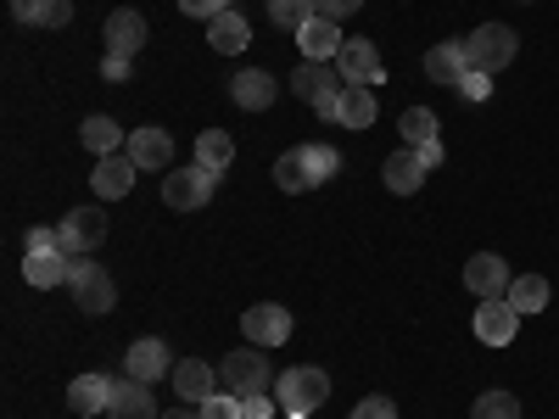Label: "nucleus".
<instances>
[{
	"instance_id": "42",
	"label": "nucleus",
	"mask_w": 559,
	"mask_h": 419,
	"mask_svg": "<svg viewBox=\"0 0 559 419\" xmlns=\"http://www.w3.org/2000/svg\"><path fill=\"white\" fill-rule=\"evenodd\" d=\"M102 79H107V84H129V79H134V73H129V57H107V62H102Z\"/></svg>"
},
{
	"instance_id": "11",
	"label": "nucleus",
	"mask_w": 559,
	"mask_h": 419,
	"mask_svg": "<svg viewBox=\"0 0 559 419\" xmlns=\"http://www.w3.org/2000/svg\"><path fill=\"white\" fill-rule=\"evenodd\" d=\"M102 39H107V57H129L134 62V51L146 45V17H140L134 7H118V12H107Z\"/></svg>"
},
{
	"instance_id": "18",
	"label": "nucleus",
	"mask_w": 559,
	"mask_h": 419,
	"mask_svg": "<svg viewBox=\"0 0 559 419\" xmlns=\"http://www.w3.org/2000/svg\"><path fill=\"white\" fill-rule=\"evenodd\" d=\"M68 274H73V258L62 252V247H51V252H28L23 258V279L34 291H57V286H68Z\"/></svg>"
},
{
	"instance_id": "31",
	"label": "nucleus",
	"mask_w": 559,
	"mask_h": 419,
	"mask_svg": "<svg viewBox=\"0 0 559 419\" xmlns=\"http://www.w3.org/2000/svg\"><path fill=\"white\" fill-rule=\"evenodd\" d=\"M313 17H319L313 0H269V23H274V28H286V34H302Z\"/></svg>"
},
{
	"instance_id": "26",
	"label": "nucleus",
	"mask_w": 559,
	"mask_h": 419,
	"mask_svg": "<svg viewBox=\"0 0 559 419\" xmlns=\"http://www.w3.org/2000/svg\"><path fill=\"white\" fill-rule=\"evenodd\" d=\"M79 140H84V152H96V157H112V152H123V146H129V134H123V123H118V118H107V112H96V118H84Z\"/></svg>"
},
{
	"instance_id": "27",
	"label": "nucleus",
	"mask_w": 559,
	"mask_h": 419,
	"mask_svg": "<svg viewBox=\"0 0 559 419\" xmlns=\"http://www.w3.org/2000/svg\"><path fill=\"white\" fill-rule=\"evenodd\" d=\"M12 12L28 28H68L73 23V0H23V7H12Z\"/></svg>"
},
{
	"instance_id": "9",
	"label": "nucleus",
	"mask_w": 559,
	"mask_h": 419,
	"mask_svg": "<svg viewBox=\"0 0 559 419\" xmlns=\"http://www.w3.org/2000/svg\"><path fill=\"white\" fill-rule=\"evenodd\" d=\"M134 179H140L134 157L129 152H112V157H96V168H90V191H96L102 202H118V196L134 191Z\"/></svg>"
},
{
	"instance_id": "8",
	"label": "nucleus",
	"mask_w": 559,
	"mask_h": 419,
	"mask_svg": "<svg viewBox=\"0 0 559 419\" xmlns=\"http://www.w3.org/2000/svg\"><path fill=\"white\" fill-rule=\"evenodd\" d=\"M241 336H247L252 347H286V336H292V313L280 308V302H258V308L241 313Z\"/></svg>"
},
{
	"instance_id": "23",
	"label": "nucleus",
	"mask_w": 559,
	"mask_h": 419,
	"mask_svg": "<svg viewBox=\"0 0 559 419\" xmlns=\"http://www.w3.org/2000/svg\"><path fill=\"white\" fill-rule=\"evenodd\" d=\"M297 45H302V62H336V51H342V23H331V17H313L302 34H297Z\"/></svg>"
},
{
	"instance_id": "14",
	"label": "nucleus",
	"mask_w": 559,
	"mask_h": 419,
	"mask_svg": "<svg viewBox=\"0 0 559 419\" xmlns=\"http://www.w3.org/2000/svg\"><path fill=\"white\" fill-rule=\"evenodd\" d=\"M280 96V79L263 73V68H241L236 79H229V101H236L241 112H269Z\"/></svg>"
},
{
	"instance_id": "2",
	"label": "nucleus",
	"mask_w": 559,
	"mask_h": 419,
	"mask_svg": "<svg viewBox=\"0 0 559 419\" xmlns=\"http://www.w3.org/2000/svg\"><path fill=\"white\" fill-rule=\"evenodd\" d=\"M464 57H471V73H503L521 57V34L509 23H481L476 34H464Z\"/></svg>"
},
{
	"instance_id": "21",
	"label": "nucleus",
	"mask_w": 559,
	"mask_h": 419,
	"mask_svg": "<svg viewBox=\"0 0 559 419\" xmlns=\"http://www.w3.org/2000/svg\"><path fill=\"white\" fill-rule=\"evenodd\" d=\"M426 173H431V168L419 163L414 146H408V152H392V157L381 163V179H386V191H392V196H414L419 184H426Z\"/></svg>"
},
{
	"instance_id": "22",
	"label": "nucleus",
	"mask_w": 559,
	"mask_h": 419,
	"mask_svg": "<svg viewBox=\"0 0 559 419\" xmlns=\"http://www.w3.org/2000/svg\"><path fill=\"white\" fill-rule=\"evenodd\" d=\"M207 45H213L218 57H241L247 45H252V28H247V17H241L236 7H229V12H218V17L207 23Z\"/></svg>"
},
{
	"instance_id": "15",
	"label": "nucleus",
	"mask_w": 559,
	"mask_h": 419,
	"mask_svg": "<svg viewBox=\"0 0 559 419\" xmlns=\"http://www.w3.org/2000/svg\"><path fill=\"white\" fill-rule=\"evenodd\" d=\"M123 152L134 157L140 173H168V168H174V140H168V129H134Z\"/></svg>"
},
{
	"instance_id": "5",
	"label": "nucleus",
	"mask_w": 559,
	"mask_h": 419,
	"mask_svg": "<svg viewBox=\"0 0 559 419\" xmlns=\"http://www.w3.org/2000/svg\"><path fill=\"white\" fill-rule=\"evenodd\" d=\"M218 179H224V173H213V168H202V163L168 168V173H163V202H168V213H202V207L213 202V191H218Z\"/></svg>"
},
{
	"instance_id": "40",
	"label": "nucleus",
	"mask_w": 559,
	"mask_h": 419,
	"mask_svg": "<svg viewBox=\"0 0 559 419\" xmlns=\"http://www.w3.org/2000/svg\"><path fill=\"white\" fill-rule=\"evenodd\" d=\"M241 414H247V419H274L280 403H274L269 392H258V397H241Z\"/></svg>"
},
{
	"instance_id": "19",
	"label": "nucleus",
	"mask_w": 559,
	"mask_h": 419,
	"mask_svg": "<svg viewBox=\"0 0 559 419\" xmlns=\"http://www.w3.org/2000/svg\"><path fill=\"white\" fill-rule=\"evenodd\" d=\"M107 419H157V397L146 381H112V403H107Z\"/></svg>"
},
{
	"instance_id": "30",
	"label": "nucleus",
	"mask_w": 559,
	"mask_h": 419,
	"mask_svg": "<svg viewBox=\"0 0 559 419\" xmlns=\"http://www.w3.org/2000/svg\"><path fill=\"white\" fill-rule=\"evenodd\" d=\"M197 163L213 168V173H224L229 163H236V140H229L224 129H202L197 134Z\"/></svg>"
},
{
	"instance_id": "39",
	"label": "nucleus",
	"mask_w": 559,
	"mask_h": 419,
	"mask_svg": "<svg viewBox=\"0 0 559 419\" xmlns=\"http://www.w3.org/2000/svg\"><path fill=\"white\" fill-rule=\"evenodd\" d=\"M313 7H319V17H331V23H347L358 7H364V0H313Z\"/></svg>"
},
{
	"instance_id": "43",
	"label": "nucleus",
	"mask_w": 559,
	"mask_h": 419,
	"mask_svg": "<svg viewBox=\"0 0 559 419\" xmlns=\"http://www.w3.org/2000/svg\"><path fill=\"white\" fill-rule=\"evenodd\" d=\"M419 152V163H426V168H442V140H431V146H414Z\"/></svg>"
},
{
	"instance_id": "41",
	"label": "nucleus",
	"mask_w": 559,
	"mask_h": 419,
	"mask_svg": "<svg viewBox=\"0 0 559 419\" xmlns=\"http://www.w3.org/2000/svg\"><path fill=\"white\" fill-rule=\"evenodd\" d=\"M51 247H57V229H45V224H34L23 236V252H51Z\"/></svg>"
},
{
	"instance_id": "38",
	"label": "nucleus",
	"mask_w": 559,
	"mask_h": 419,
	"mask_svg": "<svg viewBox=\"0 0 559 419\" xmlns=\"http://www.w3.org/2000/svg\"><path fill=\"white\" fill-rule=\"evenodd\" d=\"M459 96H464V101H487V96H492V73H464Z\"/></svg>"
},
{
	"instance_id": "24",
	"label": "nucleus",
	"mask_w": 559,
	"mask_h": 419,
	"mask_svg": "<svg viewBox=\"0 0 559 419\" xmlns=\"http://www.w3.org/2000/svg\"><path fill=\"white\" fill-rule=\"evenodd\" d=\"M331 123H342V129H369L376 123V89L369 84H347L342 96H336V118Z\"/></svg>"
},
{
	"instance_id": "16",
	"label": "nucleus",
	"mask_w": 559,
	"mask_h": 419,
	"mask_svg": "<svg viewBox=\"0 0 559 419\" xmlns=\"http://www.w3.org/2000/svg\"><path fill=\"white\" fill-rule=\"evenodd\" d=\"M509 279H515V274H509V263H503L498 252H476L471 263H464V286H471L481 302L503 297V291H509Z\"/></svg>"
},
{
	"instance_id": "10",
	"label": "nucleus",
	"mask_w": 559,
	"mask_h": 419,
	"mask_svg": "<svg viewBox=\"0 0 559 419\" xmlns=\"http://www.w3.org/2000/svg\"><path fill=\"white\" fill-rule=\"evenodd\" d=\"M174 392H179V403H207L213 392H224V381H218V369L207 363V358H179L174 363Z\"/></svg>"
},
{
	"instance_id": "20",
	"label": "nucleus",
	"mask_w": 559,
	"mask_h": 419,
	"mask_svg": "<svg viewBox=\"0 0 559 419\" xmlns=\"http://www.w3.org/2000/svg\"><path fill=\"white\" fill-rule=\"evenodd\" d=\"M464 73H471V57H464V39H442L426 51V79L431 84H464Z\"/></svg>"
},
{
	"instance_id": "1",
	"label": "nucleus",
	"mask_w": 559,
	"mask_h": 419,
	"mask_svg": "<svg viewBox=\"0 0 559 419\" xmlns=\"http://www.w3.org/2000/svg\"><path fill=\"white\" fill-rule=\"evenodd\" d=\"M324 397H331V375H324L319 363H297V369H280V375H274V403H280L286 419L319 414Z\"/></svg>"
},
{
	"instance_id": "17",
	"label": "nucleus",
	"mask_w": 559,
	"mask_h": 419,
	"mask_svg": "<svg viewBox=\"0 0 559 419\" xmlns=\"http://www.w3.org/2000/svg\"><path fill=\"white\" fill-rule=\"evenodd\" d=\"M123 375H129V381H146V386H157V381L168 375V342H157V336H140V342L123 352Z\"/></svg>"
},
{
	"instance_id": "32",
	"label": "nucleus",
	"mask_w": 559,
	"mask_h": 419,
	"mask_svg": "<svg viewBox=\"0 0 559 419\" xmlns=\"http://www.w3.org/2000/svg\"><path fill=\"white\" fill-rule=\"evenodd\" d=\"M397 129H403L408 146H431V140H437V112H431V107H408V112L397 118Z\"/></svg>"
},
{
	"instance_id": "37",
	"label": "nucleus",
	"mask_w": 559,
	"mask_h": 419,
	"mask_svg": "<svg viewBox=\"0 0 559 419\" xmlns=\"http://www.w3.org/2000/svg\"><path fill=\"white\" fill-rule=\"evenodd\" d=\"M179 12H185V17H202V23H213L218 12H229V0H179Z\"/></svg>"
},
{
	"instance_id": "34",
	"label": "nucleus",
	"mask_w": 559,
	"mask_h": 419,
	"mask_svg": "<svg viewBox=\"0 0 559 419\" xmlns=\"http://www.w3.org/2000/svg\"><path fill=\"white\" fill-rule=\"evenodd\" d=\"M302 157H308V173H313V184H324V179H336V168H342V152L336 146H302Z\"/></svg>"
},
{
	"instance_id": "36",
	"label": "nucleus",
	"mask_w": 559,
	"mask_h": 419,
	"mask_svg": "<svg viewBox=\"0 0 559 419\" xmlns=\"http://www.w3.org/2000/svg\"><path fill=\"white\" fill-rule=\"evenodd\" d=\"M353 419H397V403H392V397H364V403L353 408Z\"/></svg>"
},
{
	"instance_id": "12",
	"label": "nucleus",
	"mask_w": 559,
	"mask_h": 419,
	"mask_svg": "<svg viewBox=\"0 0 559 419\" xmlns=\"http://www.w3.org/2000/svg\"><path fill=\"white\" fill-rule=\"evenodd\" d=\"M336 73L347 79V84H369L376 89L381 79H386V68H381V51L369 39H347L342 51H336Z\"/></svg>"
},
{
	"instance_id": "6",
	"label": "nucleus",
	"mask_w": 559,
	"mask_h": 419,
	"mask_svg": "<svg viewBox=\"0 0 559 419\" xmlns=\"http://www.w3.org/2000/svg\"><path fill=\"white\" fill-rule=\"evenodd\" d=\"M218 381H224V392H236V397H258V392H269L274 386V369H269V347H236L224 363H218Z\"/></svg>"
},
{
	"instance_id": "4",
	"label": "nucleus",
	"mask_w": 559,
	"mask_h": 419,
	"mask_svg": "<svg viewBox=\"0 0 559 419\" xmlns=\"http://www.w3.org/2000/svg\"><path fill=\"white\" fill-rule=\"evenodd\" d=\"M68 291H73V302H79L84 319H102V313H112V302H118V279H112L96 258H73Z\"/></svg>"
},
{
	"instance_id": "25",
	"label": "nucleus",
	"mask_w": 559,
	"mask_h": 419,
	"mask_svg": "<svg viewBox=\"0 0 559 419\" xmlns=\"http://www.w3.org/2000/svg\"><path fill=\"white\" fill-rule=\"evenodd\" d=\"M107 403H112V375H79V381L68 386V408H73L79 419L107 414Z\"/></svg>"
},
{
	"instance_id": "45",
	"label": "nucleus",
	"mask_w": 559,
	"mask_h": 419,
	"mask_svg": "<svg viewBox=\"0 0 559 419\" xmlns=\"http://www.w3.org/2000/svg\"><path fill=\"white\" fill-rule=\"evenodd\" d=\"M12 7H23V0H12Z\"/></svg>"
},
{
	"instance_id": "28",
	"label": "nucleus",
	"mask_w": 559,
	"mask_h": 419,
	"mask_svg": "<svg viewBox=\"0 0 559 419\" xmlns=\"http://www.w3.org/2000/svg\"><path fill=\"white\" fill-rule=\"evenodd\" d=\"M274 184L286 196H302V191H313V173H308V157H302V146H292V152H280L274 157Z\"/></svg>"
},
{
	"instance_id": "13",
	"label": "nucleus",
	"mask_w": 559,
	"mask_h": 419,
	"mask_svg": "<svg viewBox=\"0 0 559 419\" xmlns=\"http://www.w3.org/2000/svg\"><path fill=\"white\" fill-rule=\"evenodd\" d=\"M515 331H521V313L509 308V297H492V302L476 308V342L481 347H509Z\"/></svg>"
},
{
	"instance_id": "7",
	"label": "nucleus",
	"mask_w": 559,
	"mask_h": 419,
	"mask_svg": "<svg viewBox=\"0 0 559 419\" xmlns=\"http://www.w3.org/2000/svg\"><path fill=\"white\" fill-rule=\"evenodd\" d=\"M102 241H107V213H102V207H73V213H62L57 247H62L68 258H90Z\"/></svg>"
},
{
	"instance_id": "29",
	"label": "nucleus",
	"mask_w": 559,
	"mask_h": 419,
	"mask_svg": "<svg viewBox=\"0 0 559 419\" xmlns=\"http://www.w3.org/2000/svg\"><path fill=\"white\" fill-rule=\"evenodd\" d=\"M503 297H509V308L526 319V313H543L554 291H548V279H543V274H521V279H509V291H503Z\"/></svg>"
},
{
	"instance_id": "3",
	"label": "nucleus",
	"mask_w": 559,
	"mask_h": 419,
	"mask_svg": "<svg viewBox=\"0 0 559 419\" xmlns=\"http://www.w3.org/2000/svg\"><path fill=\"white\" fill-rule=\"evenodd\" d=\"M347 89V79L336 73V62H297V73H292V96L297 101H308L324 123L336 118V96Z\"/></svg>"
},
{
	"instance_id": "44",
	"label": "nucleus",
	"mask_w": 559,
	"mask_h": 419,
	"mask_svg": "<svg viewBox=\"0 0 559 419\" xmlns=\"http://www.w3.org/2000/svg\"><path fill=\"white\" fill-rule=\"evenodd\" d=\"M163 419H202V408H174V414H163Z\"/></svg>"
},
{
	"instance_id": "33",
	"label": "nucleus",
	"mask_w": 559,
	"mask_h": 419,
	"mask_svg": "<svg viewBox=\"0 0 559 419\" xmlns=\"http://www.w3.org/2000/svg\"><path fill=\"white\" fill-rule=\"evenodd\" d=\"M471 419H521V397L515 392H481Z\"/></svg>"
},
{
	"instance_id": "35",
	"label": "nucleus",
	"mask_w": 559,
	"mask_h": 419,
	"mask_svg": "<svg viewBox=\"0 0 559 419\" xmlns=\"http://www.w3.org/2000/svg\"><path fill=\"white\" fill-rule=\"evenodd\" d=\"M202 419H247V414H241V397L236 392H213L202 403Z\"/></svg>"
}]
</instances>
